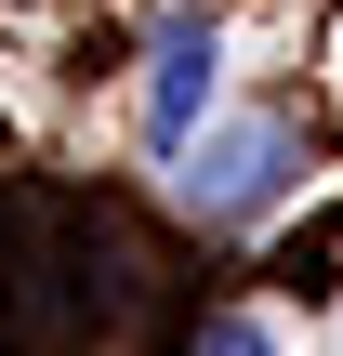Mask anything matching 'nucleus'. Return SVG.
Wrapping results in <instances>:
<instances>
[{"label":"nucleus","mask_w":343,"mask_h":356,"mask_svg":"<svg viewBox=\"0 0 343 356\" xmlns=\"http://www.w3.org/2000/svg\"><path fill=\"white\" fill-rule=\"evenodd\" d=\"M291 159H304V132H291V119H238V132L185 172V198H198V211H264V198L291 185Z\"/></svg>","instance_id":"1"},{"label":"nucleus","mask_w":343,"mask_h":356,"mask_svg":"<svg viewBox=\"0 0 343 356\" xmlns=\"http://www.w3.org/2000/svg\"><path fill=\"white\" fill-rule=\"evenodd\" d=\"M212 106V26H159V66H145V145H185Z\"/></svg>","instance_id":"2"},{"label":"nucleus","mask_w":343,"mask_h":356,"mask_svg":"<svg viewBox=\"0 0 343 356\" xmlns=\"http://www.w3.org/2000/svg\"><path fill=\"white\" fill-rule=\"evenodd\" d=\"M185 356H278V343H264L251 317H212V330H198V343H185Z\"/></svg>","instance_id":"3"}]
</instances>
